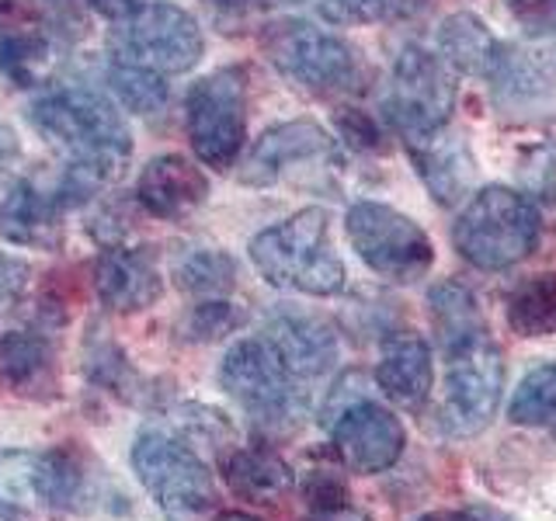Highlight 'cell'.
Wrapping results in <instances>:
<instances>
[{"label": "cell", "mask_w": 556, "mask_h": 521, "mask_svg": "<svg viewBox=\"0 0 556 521\" xmlns=\"http://www.w3.org/2000/svg\"><path fill=\"white\" fill-rule=\"evenodd\" d=\"M109 84H112L115 98L122 101V109H129L132 115H156L167 104L164 77L147 74V69L109 63Z\"/></svg>", "instance_id": "cell-29"}, {"label": "cell", "mask_w": 556, "mask_h": 521, "mask_svg": "<svg viewBox=\"0 0 556 521\" xmlns=\"http://www.w3.org/2000/svg\"><path fill=\"white\" fill-rule=\"evenodd\" d=\"M376 382L393 404L407 410H421L434 386V358L428 341L417 334H396L382 344L376 365Z\"/></svg>", "instance_id": "cell-20"}, {"label": "cell", "mask_w": 556, "mask_h": 521, "mask_svg": "<svg viewBox=\"0 0 556 521\" xmlns=\"http://www.w3.org/2000/svg\"><path fill=\"white\" fill-rule=\"evenodd\" d=\"M521 181L529 191H535L539 199L556 202V139H546L526 153V161L518 167Z\"/></svg>", "instance_id": "cell-32"}, {"label": "cell", "mask_w": 556, "mask_h": 521, "mask_svg": "<svg viewBox=\"0 0 556 521\" xmlns=\"http://www.w3.org/2000/svg\"><path fill=\"white\" fill-rule=\"evenodd\" d=\"M445 396L439 407V428L452 439H473L497 417L504 390V358L491 334L445 352Z\"/></svg>", "instance_id": "cell-10"}, {"label": "cell", "mask_w": 556, "mask_h": 521, "mask_svg": "<svg viewBox=\"0 0 556 521\" xmlns=\"http://www.w3.org/2000/svg\"><path fill=\"white\" fill-rule=\"evenodd\" d=\"M428 0H324V17L334 25H387L417 14Z\"/></svg>", "instance_id": "cell-30"}, {"label": "cell", "mask_w": 556, "mask_h": 521, "mask_svg": "<svg viewBox=\"0 0 556 521\" xmlns=\"http://www.w3.org/2000/svg\"><path fill=\"white\" fill-rule=\"evenodd\" d=\"M0 74L17 87H35L49 74V39L35 28L0 35Z\"/></svg>", "instance_id": "cell-28"}, {"label": "cell", "mask_w": 556, "mask_h": 521, "mask_svg": "<svg viewBox=\"0 0 556 521\" xmlns=\"http://www.w3.org/2000/svg\"><path fill=\"white\" fill-rule=\"evenodd\" d=\"M404 147L414 161V170L421 174L425 188L439 205H456L477 178V161L466 150L459 136H448L445 129L404 139Z\"/></svg>", "instance_id": "cell-18"}, {"label": "cell", "mask_w": 556, "mask_h": 521, "mask_svg": "<svg viewBox=\"0 0 556 521\" xmlns=\"http://www.w3.org/2000/svg\"><path fill=\"white\" fill-rule=\"evenodd\" d=\"M28 118L66 156L56 188L66 205H80L115 185L132 156V136L118 109L87 87H63L39 98L28 109Z\"/></svg>", "instance_id": "cell-1"}, {"label": "cell", "mask_w": 556, "mask_h": 521, "mask_svg": "<svg viewBox=\"0 0 556 521\" xmlns=\"http://www.w3.org/2000/svg\"><path fill=\"white\" fill-rule=\"evenodd\" d=\"M330 439H334V452L352 473L376 476L387 473L404 456L407 431L393 410L372 404V399H355L334 417Z\"/></svg>", "instance_id": "cell-13"}, {"label": "cell", "mask_w": 556, "mask_h": 521, "mask_svg": "<svg viewBox=\"0 0 556 521\" xmlns=\"http://www.w3.org/2000/svg\"><path fill=\"white\" fill-rule=\"evenodd\" d=\"M309 521H372V518H369V514H362V511H355L352 504H348V508H338V511H313Z\"/></svg>", "instance_id": "cell-40"}, {"label": "cell", "mask_w": 556, "mask_h": 521, "mask_svg": "<svg viewBox=\"0 0 556 521\" xmlns=\"http://www.w3.org/2000/svg\"><path fill=\"white\" fill-rule=\"evenodd\" d=\"M202 28L185 8L174 4H143L129 17L115 22L109 35L112 63L147 69L156 77L185 74L202 60Z\"/></svg>", "instance_id": "cell-7"}, {"label": "cell", "mask_w": 556, "mask_h": 521, "mask_svg": "<svg viewBox=\"0 0 556 521\" xmlns=\"http://www.w3.org/2000/svg\"><path fill=\"white\" fill-rule=\"evenodd\" d=\"M31 486L46 504H52V508H74L87 486L80 456L70 448L42 452L31 466Z\"/></svg>", "instance_id": "cell-26"}, {"label": "cell", "mask_w": 556, "mask_h": 521, "mask_svg": "<svg viewBox=\"0 0 556 521\" xmlns=\"http://www.w3.org/2000/svg\"><path fill=\"white\" fill-rule=\"evenodd\" d=\"M0 521H14V511L8 508V504H4V500H0Z\"/></svg>", "instance_id": "cell-43"}, {"label": "cell", "mask_w": 556, "mask_h": 521, "mask_svg": "<svg viewBox=\"0 0 556 521\" xmlns=\"http://www.w3.org/2000/svg\"><path fill=\"white\" fill-rule=\"evenodd\" d=\"M208 181L205 174L185 161L178 153L153 156V161L139 170L136 181V202L156 219H185L205 202Z\"/></svg>", "instance_id": "cell-17"}, {"label": "cell", "mask_w": 556, "mask_h": 521, "mask_svg": "<svg viewBox=\"0 0 556 521\" xmlns=\"http://www.w3.org/2000/svg\"><path fill=\"white\" fill-rule=\"evenodd\" d=\"M543 237V219L529 195L515 188H480L452 226V243L473 268L504 271L521 265Z\"/></svg>", "instance_id": "cell-3"}, {"label": "cell", "mask_w": 556, "mask_h": 521, "mask_svg": "<svg viewBox=\"0 0 556 521\" xmlns=\"http://www.w3.org/2000/svg\"><path fill=\"white\" fill-rule=\"evenodd\" d=\"M185 126L202 164L230 170L248 136V74L240 66H226L191 84Z\"/></svg>", "instance_id": "cell-9"}, {"label": "cell", "mask_w": 556, "mask_h": 521, "mask_svg": "<svg viewBox=\"0 0 556 521\" xmlns=\"http://www.w3.org/2000/svg\"><path fill=\"white\" fill-rule=\"evenodd\" d=\"M223 476L233 497L248 504H278L295 486L292 466L268 448H237L223 462Z\"/></svg>", "instance_id": "cell-21"}, {"label": "cell", "mask_w": 556, "mask_h": 521, "mask_svg": "<svg viewBox=\"0 0 556 521\" xmlns=\"http://www.w3.org/2000/svg\"><path fill=\"white\" fill-rule=\"evenodd\" d=\"M60 386L56 344L46 330L0 334V390L17 396H52Z\"/></svg>", "instance_id": "cell-19"}, {"label": "cell", "mask_w": 556, "mask_h": 521, "mask_svg": "<svg viewBox=\"0 0 556 521\" xmlns=\"http://www.w3.org/2000/svg\"><path fill=\"white\" fill-rule=\"evenodd\" d=\"M341 167L338 143L324 126L309 118L271 126L251 147L248 161L240 164V181L251 188H271L278 181L309 178V174H334Z\"/></svg>", "instance_id": "cell-12"}, {"label": "cell", "mask_w": 556, "mask_h": 521, "mask_svg": "<svg viewBox=\"0 0 556 521\" xmlns=\"http://www.w3.org/2000/svg\"><path fill=\"white\" fill-rule=\"evenodd\" d=\"M219 386L265 431H289L306 410V390L265 338H243L219 365Z\"/></svg>", "instance_id": "cell-5"}, {"label": "cell", "mask_w": 556, "mask_h": 521, "mask_svg": "<svg viewBox=\"0 0 556 521\" xmlns=\"http://www.w3.org/2000/svg\"><path fill=\"white\" fill-rule=\"evenodd\" d=\"M508 327L518 338L556 334V275H532L511 292Z\"/></svg>", "instance_id": "cell-25"}, {"label": "cell", "mask_w": 556, "mask_h": 521, "mask_svg": "<svg viewBox=\"0 0 556 521\" xmlns=\"http://www.w3.org/2000/svg\"><path fill=\"white\" fill-rule=\"evenodd\" d=\"M271 66L309 94H344L362 80V60L341 35L309 22H275L261 35Z\"/></svg>", "instance_id": "cell-6"}, {"label": "cell", "mask_w": 556, "mask_h": 521, "mask_svg": "<svg viewBox=\"0 0 556 521\" xmlns=\"http://www.w3.org/2000/svg\"><path fill=\"white\" fill-rule=\"evenodd\" d=\"M265 341L300 382L320 379L338 361V334L313 313L278 309L265 327Z\"/></svg>", "instance_id": "cell-14"}, {"label": "cell", "mask_w": 556, "mask_h": 521, "mask_svg": "<svg viewBox=\"0 0 556 521\" xmlns=\"http://www.w3.org/2000/svg\"><path fill=\"white\" fill-rule=\"evenodd\" d=\"M132 469L167 521H213L216 480L208 462L185 439L150 428L132 445Z\"/></svg>", "instance_id": "cell-4"}, {"label": "cell", "mask_w": 556, "mask_h": 521, "mask_svg": "<svg viewBox=\"0 0 556 521\" xmlns=\"http://www.w3.org/2000/svg\"><path fill=\"white\" fill-rule=\"evenodd\" d=\"M303 497L313 511H338V508H348L352 497H348V483L330 473V469H313L303 483Z\"/></svg>", "instance_id": "cell-34"}, {"label": "cell", "mask_w": 556, "mask_h": 521, "mask_svg": "<svg viewBox=\"0 0 556 521\" xmlns=\"http://www.w3.org/2000/svg\"><path fill=\"white\" fill-rule=\"evenodd\" d=\"M439 56L469 77H491V69L501 56V42L494 31L483 25V17L459 11L448 14L439 25Z\"/></svg>", "instance_id": "cell-22"}, {"label": "cell", "mask_w": 556, "mask_h": 521, "mask_svg": "<svg viewBox=\"0 0 556 521\" xmlns=\"http://www.w3.org/2000/svg\"><path fill=\"white\" fill-rule=\"evenodd\" d=\"M219 14H233V17H243V14H254V11H265V8H275V4H300V0H208Z\"/></svg>", "instance_id": "cell-37"}, {"label": "cell", "mask_w": 556, "mask_h": 521, "mask_svg": "<svg viewBox=\"0 0 556 521\" xmlns=\"http://www.w3.org/2000/svg\"><path fill=\"white\" fill-rule=\"evenodd\" d=\"M87 4L101 17H109V22H122V17H129L132 11L143 8V0H87Z\"/></svg>", "instance_id": "cell-38"}, {"label": "cell", "mask_w": 556, "mask_h": 521, "mask_svg": "<svg viewBox=\"0 0 556 521\" xmlns=\"http://www.w3.org/2000/svg\"><path fill=\"white\" fill-rule=\"evenodd\" d=\"M529 35H556V0H504Z\"/></svg>", "instance_id": "cell-36"}, {"label": "cell", "mask_w": 556, "mask_h": 521, "mask_svg": "<svg viewBox=\"0 0 556 521\" xmlns=\"http://www.w3.org/2000/svg\"><path fill=\"white\" fill-rule=\"evenodd\" d=\"M456 109V74L452 66L421 46H407L393 66L387 94V118L400 139H417L448 126Z\"/></svg>", "instance_id": "cell-11"}, {"label": "cell", "mask_w": 556, "mask_h": 521, "mask_svg": "<svg viewBox=\"0 0 556 521\" xmlns=\"http://www.w3.org/2000/svg\"><path fill=\"white\" fill-rule=\"evenodd\" d=\"M338 129H341V136H344L355 150H369V153H376V150L387 147V143H382L379 122H376L372 115L358 112V109H344V112L338 115Z\"/></svg>", "instance_id": "cell-35"}, {"label": "cell", "mask_w": 556, "mask_h": 521, "mask_svg": "<svg viewBox=\"0 0 556 521\" xmlns=\"http://www.w3.org/2000/svg\"><path fill=\"white\" fill-rule=\"evenodd\" d=\"M243 320V313L233 303H223V300H202L195 309L188 313V323H185V338L191 341H216L223 334Z\"/></svg>", "instance_id": "cell-31"}, {"label": "cell", "mask_w": 556, "mask_h": 521, "mask_svg": "<svg viewBox=\"0 0 556 521\" xmlns=\"http://www.w3.org/2000/svg\"><path fill=\"white\" fill-rule=\"evenodd\" d=\"M428 313H431V327H434V338L442 344V352H456V347L491 334L477 295L459 282L434 285L428 292Z\"/></svg>", "instance_id": "cell-23"}, {"label": "cell", "mask_w": 556, "mask_h": 521, "mask_svg": "<svg viewBox=\"0 0 556 521\" xmlns=\"http://www.w3.org/2000/svg\"><path fill=\"white\" fill-rule=\"evenodd\" d=\"M14 156H17V139H14L11 129L0 126V170H4L14 161Z\"/></svg>", "instance_id": "cell-41"}, {"label": "cell", "mask_w": 556, "mask_h": 521, "mask_svg": "<svg viewBox=\"0 0 556 521\" xmlns=\"http://www.w3.org/2000/svg\"><path fill=\"white\" fill-rule=\"evenodd\" d=\"M417 521H501V518L486 514V511H473V508H442V511H428Z\"/></svg>", "instance_id": "cell-39"}, {"label": "cell", "mask_w": 556, "mask_h": 521, "mask_svg": "<svg viewBox=\"0 0 556 521\" xmlns=\"http://www.w3.org/2000/svg\"><path fill=\"white\" fill-rule=\"evenodd\" d=\"M94 292L112 313H143L161 300L164 282L143 247H104L94 260Z\"/></svg>", "instance_id": "cell-16"}, {"label": "cell", "mask_w": 556, "mask_h": 521, "mask_svg": "<svg viewBox=\"0 0 556 521\" xmlns=\"http://www.w3.org/2000/svg\"><path fill=\"white\" fill-rule=\"evenodd\" d=\"M344 230L362 265L387 282H417L434 265L431 237L393 205L355 202L344 216Z\"/></svg>", "instance_id": "cell-8"}, {"label": "cell", "mask_w": 556, "mask_h": 521, "mask_svg": "<svg viewBox=\"0 0 556 521\" xmlns=\"http://www.w3.org/2000/svg\"><path fill=\"white\" fill-rule=\"evenodd\" d=\"M28 278H31V268L22 257L0 254V327H4L14 317V309L22 306L28 292Z\"/></svg>", "instance_id": "cell-33"}, {"label": "cell", "mask_w": 556, "mask_h": 521, "mask_svg": "<svg viewBox=\"0 0 556 521\" xmlns=\"http://www.w3.org/2000/svg\"><path fill=\"white\" fill-rule=\"evenodd\" d=\"M66 208L56 191L22 181L0 202V237L14 247L60 251L66 240Z\"/></svg>", "instance_id": "cell-15"}, {"label": "cell", "mask_w": 556, "mask_h": 521, "mask_svg": "<svg viewBox=\"0 0 556 521\" xmlns=\"http://www.w3.org/2000/svg\"><path fill=\"white\" fill-rule=\"evenodd\" d=\"M508 421L556 434V361H543L526 372L508 404Z\"/></svg>", "instance_id": "cell-27"}, {"label": "cell", "mask_w": 556, "mask_h": 521, "mask_svg": "<svg viewBox=\"0 0 556 521\" xmlns=\"http://www.w3.org/2000/svg\"><path fill=\"white\" fill-rule=\"evenodd\" d=\"M251 265L268 285L303 295H338L344 289V260L330 243L324 208H300L295 216L261 230L251 240Z\"/></svg>", "instance_id": "cell-2"}, {"label": "cell", "mask_w": 556, "mask_h": 521, "mask_svg": "<svg viewBox=\"0 0 556 521\" xmlns=\"http://www.w3.org/2000/svg\"><path fill=\"white\" fill-rule=\"evenodd\" d=\"M174 282L199 300H223L237 285V260L216 247H188L170 260Z\"/></svg>", "instance_id": "cell-24"}, {"label": "cell", "mask_w": 556, "mask_h": 521, "mask_svg": "<svg viewBox=\"0 0 556 521\" xmlns=\"http://www.w3.org/2000/svg\"><path fill=\"white\" fill-rule=\"evenodd\" d=\"M213 521H261V518H254V514H243V511H223V514H216Z\"/></svg>", "instance_id": "cell-42"}]
</instances>
